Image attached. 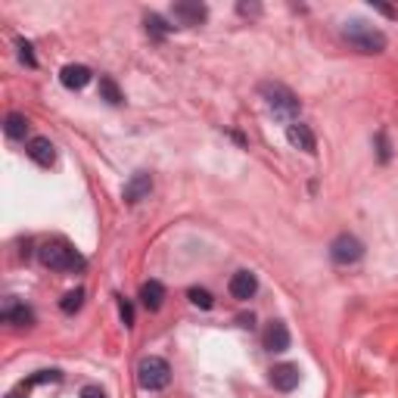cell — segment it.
<instances>
[{
  "label": "cell",
  "mask_w": 398,
  "mask_h": 398,
  "mask_svg": "<svg viewBox=\"0 0 398 398\" xmlns=\"http://www.w3.org/2000/svg\"><path fill=\"white\" fill-rule=\"evenodd\" d=\"M342 38L349 41L355 50H361V53H383L386 50V35L374 25L361 22V19H352L342 25Z\"/></svg>",
  "instance_id": "cell-1"
},
{
  "label": "cell",
  "mask_w": 398,
  "mask_h": 398,
  "mask_svg": "<svg viewBox=\"0 0 398 398\" xmlns=\"http://www.w3.org/2000/svg\"><path fill=\"white\" fill-rule=\"evenodd\" d=\"M38 258L44 261L50 271H78V268H84V258L78 256V252H75L72 246H66V243H59V240L44 243V246L38 249Z\"/></svg>",
  "instance_id": "cell-2"
},
{
  "label": "cell",
  "mask_w": 398,
  "mask_h": 398,
  "mask_svg": "<svg viewBox=\"0 0 398 398\" xmlns=\"http://www.w3.org/2000/svg\"><path fill=\"white\" fill-rule=\"evenodd\" d=\"M258 90H261V97L268 100V106L274 109L277 115H283V118L299 115L302 103H299V97H295L290 88H286V84H281V81H265Z\"/></svg>",
  "instance_id": "cell-3"
},
{
  "label": "cell",
  "mask_w": 398,
  "mask_h": 398,
  "mask_svg": "<svg viewBox=\"0 0 398 398\" xmlns=\"http://www.w3.org/2000/svg\"><path fill=\"white\" fill-rule=\"evenodd\" d=\"M137 379L147 392H159V389H165L168 383H172V367H168L165 358L150 355V358H143L137 364Z\"/></svg>",
  "instance_id": "cell-4"
},
{
  "label": "cell",
  "mask_w": 398,
  "mask_h": 398,
  "mask_svg": "<svg viewBox=\"0 0 398 398\" xmlns=\"http://www.w3.org/2000/svg\"><path fill=\"white\" fill-rule=\"evenodd\" d=\"M330 258H333L336 265H355V261L364 258V243L352 234H340L330 243Z\"/></svg>",
  "instance_id": "cell-5"
},
{
  "label": "cell",
  "mask_w": 398,
  "mask_h": 398,
  "mask_svg": "<svg viewBox=\"0 0 398 398\" xmlns=\"http://www.w3.org/2000/svg\"><path fill=\"white\" fill-rule=\"evenodd\" d=\"M227 290H231L234 299L246 302L258 293V277L252 274V271H236V274L231 277V283H227Z\"/></svg>",
  "instance_id": "cell-6"
},
{
  "label": "cell",
  "mask_w": 398,
  "mask_h": 398,
  "mask_svg": "<svg viewBox=\"0 0 398 398\" xmlns=\"http://www.w3.org/2000/svg\"><path fill=\"white\" fill-rule=\"evenodd\" d=\"M299 379H302V374L295 364H277V367L271 370V386L281 389V392H293V389L299 386Z\"/></svg>",
  "instance_id": "cell-7"
},
{
  "label": "cell",
  "mask_w": 398,
  "mask_h": 398,
  "mask_svg": "<svg viewBox=\"0 0 398 398\" xmlns=\"http://www.w3.org/2000/svg\"><path fill=\"white\" fill-rule=\"evenodd\" d=\"M150 190H152V177L147 172H137V174H131V181L125 184V190H122V197L125 202H140V199H147L150 197Z\"/></svg>",
  "instance_id": "cell-8"
},
{
  "label": "cell",
  "mask_w": 398,
  "mask_h": 398,
  "mask_svg": "<svg viewBox=\"0 0 398 398\" xmlns=\"http://www.w3.org/2000/svg\"><path fill=\"white\" fill-rule=\"evenodd\" d=\"M286 140H290L295 150H302V152H318L315 131H311L308 125H302V122H295V125H290V128H286Z\"/></svg>",
  "instance_id": "cell-9"
},
{
  "label": "cell",
  "mask_w": 398,
  "mask_h": 398,
  "mask_svg": "<svg viewBox=\"0 0 398 398\" xmlns=\"http://www.w3.org/2000/svg\"><path fill=\"white\" fill-rule=\"evenodd\" d=\"M25 152H28L41 168H50L56 162V150H53V143H50L47 137H31L28 143H25Z\"/></svg>",
  "instance_id": "cell-10"
},
{
  "label": "cell",
  "mask_w": 398,
  "mask_h": 398,
  "mask_svg": "<svg viewBox=\"0 0 398 398\" xmlns=\"http://www.w3.org/2000/svg\"><path fill=\"white\" fill-rule=\"evenodd\" d=\"M172 16L181 25H199V22H206V16L209 10L202 4H190V0H181V4H174L172 6Z\"/></svg>",
  "instance_id": "cell-11"
},
{
  "label": "cell",
  "mask_w": 398,
  "mask_h": 398,
  "mask_svg": "<svg viewBox=\"0 0 398 398\" xmlns=\"http://www.w3.org/2000/svg\"><path fill=\"white\" fill-rule=\"evenodd\" d=\"M265 349L268 352H286L290 349V330L283 320H271L265 330Z\"/></svg>",
  "instance_id": "cell-12"
},
{
  "label": "cell",
  "mask_w": 398,
  "mask_h": 398,
  "mask_svg": "<svg viewBox=\"0 0 398 398\" xmlns=\"http://www.w3.org/2000/svg\"><path fill=\"white\" fill-rule=\"evenodd\" d=\"M90 78H94V75H90L88 66H66V69L59 72V81H63V88H69V90L88 88Z\"/></svg>",
  "instance_id": "cell-13"
},
{
  "label": "cell",
  "mask_w": 398,
  "mask_h": 398,
  "mask_svg": "<svg viewBox=\"0 0 398 398\" xmlns=\"http://www.w3.org/2000/svg\"><path fill=\"white\" fill-rule=\"evenodd\" d=\"M140 302H143V308L147 311H159L162 308V302H165V286L159 281H147L140 286Z\"/></svg>",
  "instance_id": "cell-14"
},
{
  "label": "cell",
  "mask_w": 398,
  "mask_h": 398,
  "mask_svg": "<svg viewBox=\"0 0 398 398\" xmlns=\"http://www.w3.org/2000/svg\"><path fill=\"white\" fill-rule=\"evenodd\" d=\"M4 320L16 327H28V324H35V311L28 305H10V308H4Z\"/></svg>",
  "instance_id": "cell-15"
},
{
  "label": "cell",
  "mask_w": 398,
  "mask_h": 398,
  "mask_svg": "<svg viewBox=\"0 0 398 398\" xmlns=\"http://www.w3.org/2000/svg\"><path fill=\"white\" fill-rule=\"evenodd\" d=\"M4 131H6V137H10V140H25V131H28V118H25L22 112H10V115H6Z\"/></svg>",
  "instance_id": "cell-16"
},
{
  "label": "cell",
  "mask_w": 398,
  "mask_h": 398,
  "mask_svg": "<svg viewBox=\"0 0 398 398\" xmlns=\"http://www.w3.org/2000/svg\"><path fill=\"white\" fill-rule=\"evenodd\" d=\"M100 97H103L106 103H112V106H122L125 103V94L118 90V84L109 78V75H103V78H100Z\"/></svg>",
  "instance_id": "cell-17"
},
{
  "label": "cell",
  "mask_w": 398,
  "mask_h": 398,
  "mask_svg": "<svg viewBox=\"0 0 398 398\" xmlns=\"http://www.w3.org/2000/svg\"><path fill=\"white\" fill-rule=\"evenodd\" d=\"M81 302H84V290H72V293H66V295H63L59 308H63V315H75V311L81 308Z\"/></svg>",
  "instance_id": "cell-18"
},
{
  "label": "cell",
  "mask_w": 398,
  "mask_h": 398,
  "mask_svg": "<svg viewBox=\"0 0 398 398\" xmlns=\"http://www.w3.org/2000/svg\"><path fill=\"white\" fill-rule=\"evenodd\" d=\"M187 299L197 305V308H202V311H209L211 305H215V299H211V293L209 290H199V286H193V290L187 293Z\"/></svg>",
  "instance_id": "cell-19"
},
{
  "label": "cell",
  "mask_w": 398,
  "mask_h": 398,
  "mask_svg": "<svg viewBox=\"0 0 398 398\" xmlns=\"http://www.w3.org/2000/svg\"><path fill=\"white\" fill-rule=\"evenodd\" d=\"M16 47H19V56H22V63L35 69V66H38V56L31 53V44H28V41H16Z\"/></svg>",
  "instance_id": "cell-20"
},
{
  "label": "cell",
  "mask_w": 398,
  "mask_h": 398,
  "mask_svg": "<svg viewBox=\"0 0 398 398\" xmlns=\"http://www.w3.org/2000/svg\"><path fill=\"white\" fill-rule=\"evenodd\" d=\"M59 377H63V374H59V370H41L38 377H31V379H28V386H41V383H56Z\"/></svg>",
  "instance_id": "cell-21"
},
{
  "label": "cell",
  "mask_w": 398,
  "mask_h": 398,
  "mask_svg": "<svg viewBox=\"0 0 398 398\" xmlns=\"http://www.w3.org/2000/svg\"><path fill=\"white\" fill-rule=\"evenodd\" d=\"M147 28H150V31H152V35H156V38H162L165 31L172 28V25H165L162 19H159V16H147Z\"/></svg>",
  "instance_id": "cell-22"
},
{
  "label": "cell",
  "mask_w": 398,
  "mask_h": 398,
  "mask_svg": "<svg viewBox=\"0 0 398 398\" xmlns=\"http://www.w3.org/2000/svg\"><path fill=\"white\" fill-rule=\"evenodd\" d=\"M118 311H122V320H125V327H131L134 324V308H131V302H118Z\"/></svg>",
  "instance_id": "cell-23"
},
{
  "label": "cell",
  "mask_w": 398,
  "mask_h": 398,
  "mask_svg": "<svg viewBox=\"0 0 398 398\" xmlns=\"http://www.w3.org/2000/svg\"><path fill=\"white\" fill-rule=\"evenodd\" d=\"M81 398H106V395H103V389H97V386H84Z\"/></svg>",
  "instance_id": "cell-24"
},
{
  "label": "cell",
  "mask_w": 398,
  "mask_h": 398,
  "mask_svg": "<svg viewBox=\"0 0 398 398\" xmlns=\"http://www.w3.org/2000/svg\"><path fill=\"white\" fill-rule=\"evenodd\" d=\"M236 10H240L243 16H256V13L261 10V6H258V4H240V6H236Z\"/></svg>",
  "instance_id": "cell-25"
},
{
  "label": "cell",
  "mask_w": 398,
  "mask_h": 398,
  "mask_svg": "<svg viewBox=\"0 0 398 398\" xmlns=\"http://www.w3.org/2000/svg\"><path fill=\"white\" fill-rule=\"evenodd\" d=\"M379 159H383V162L389 159V147H386V137H383V134H379Z\"/></svg>",
  "instance_id": "cell-26"
},
{
  "label": "cell",
  "mask_w": 398,
  "mask_h": 398,
  "mask_svg": "<svg viewBox=\"0 0 398 398\" xmlns=\"http://www.w3.org/2000/svg\"><path fill=\"white\" fill-rule=\"evenodd\" d=\"M6 398H19V395H6Z\"/></svg>",
  "instance_id": "cell-27"
}]
</instances>
